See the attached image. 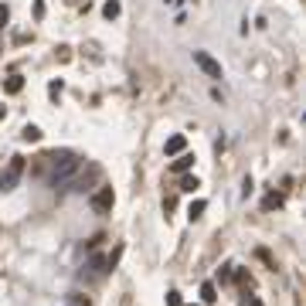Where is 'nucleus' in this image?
<instances>
[{
	"label": "nucleus",
	"instance_id": "f257e3e1",
	"mask_svg": "<svg viewBox=\"0 0 306 306\" xmlns=\"http://www.w3.org/2000/svg\"><path fill=\"white\" fill-rule=\"evenodd\" d=\"M24 177V157H11V163H7V170L0 174V191L4 194H11L17 184H21Z\"/></svg>",
	"mask_w": 306,
	"mask_h": 306
},
{
	"label": "nucleus",
	"instance_id": "f03ea898",
	"mask_svg": "<svg viewBox=\"0 0 306 306\" xmlns=\"http://www.w3.org/2000/svg\"><path fill=\"white\" fill-rule=\"evenodd\" d=\"M89 204H92V211H95V215H109V211H113V204H116L113 187H99V191L89 197Z\"/></svg>",
	"mask_w": 306,
	"mask_h": 306
},
{
	"label": "nucleus",
	"instance_id": "7ed1b4c3",
	"mask_svg": "<svg viewBox=\"0 0 306 306\" xmlns=\"http://www.w3.org/2000/svg\"><path fill=\"white\" fill-rule=\"evenodd\" d=\"M194 65L201 68L208 79H221V65H218V61L208 55V51H194Z\"/></svg>",
	"mask_w": 306,
	"mask_h": 306
},
{
	"label": "nucleus",
	"instance_id": "20e7f679",
	"mask_svg": "<svg viewBox=\"0 0 306 306\" xmlns=\"http://www.w3.org/2000/svg\"><path fill=\"white\" fill-rule=\"evenodd\" d=\"M21 89H24V79H21V75H11V79L4 82V92H7V95H17Z\"/></svg>",
	"mask_w": 306,
	"mask_h": 306
},
{
	"label": "nucleus",
	"instance_id": "39448f33",
	"mask_svg": "<svg viewBox=\"0 0 306 306\" xmlns=\"http://www.w3.org/2000/svg\"><path fill=\"white\" fill-rule=\"evenodd\" d=\"M262 208H265V211H276V208H283V194H265V197H262Z\"/></svg>",
	"mask_w": 306,
	"mask_h": 306
},
{
	"label": "nucleus",
	"instance_id": "423d86ee",
	"mask_svg": "<svg viewBox=\"0 0 306 306\" xmlns=\"http://www.w3.org/2000/svg\"><path fill=\"white\" fill-rule=\"evenodd\" d=\"M184 147H187V140H184V136H170V140H167V153H170V157H174V153H181Z\"/></svg>",
	"mask_w": 306,
	"mask_h": 306
},
{
	"label": "nucleus",
	"instance_id": "0eeeda50",
	"mask_svg": "<svg viewBox=\"0 0 306 306\" xmlns=\"http://www.w3.org/2000/svg\"><path fill=\"white\" fill-rule=\"evenodd\" d=\"M21 140H24V143H38V140H41V129H38V126H24Z\"/></svg>",
	"mask_w": 306,
	"mask_h": 306
},
{
	"label": "nucleus",
	"instance_id": "6e6552de",
	"mask_svg": "<svg viewBox=\"0 0 306 306\" xmlns=\"http://www.w3.org/2000/svg\"><path fill=\"white\" fill-rule=\"evenodd\" d=\"M191 163H194V157H191V153H184V157L174 160V170H177V174H184V170H191Z\"/></svg>",
	"mask_w": 306,
	"mask_h": 306
},
{
	"label": "nucleus",
	"instance_id": "1a4fd4ad",
	"mask_svg": "<svg viewBox=\"0 0 306 306\" xmlns=\"http://www.w3.org/2000/svg\"><path fill=\"white\" fill-rule=\"evenodd\" d=\"M119 11H123V7H119V0H109V4L102 7V14H106L109 21H113V17H119Z\"/></svg>",
	"mask_w": 306,
	"mask_h": 306
},
{
	"label": "nucleus",
	"instance_id": "9d476101",
	"mask_svg": "<svg viewBox=\"0 0 306 306\" xmlns=\"http://www.w3.org/2000/svg\"><path fill=\"white\" fill-rule=\"evenodd\" d=\"M204 208H208V204H204V201H194L191 208H187V215H191V221H197V218L204 215Z\"/></svg>",
	"mask_w": 306,
	"mask_h": 306
},
{
	"label": "nucleus",
	"instance_id": "9b49d317",
	"mask_svg": "<svg viewBox=\"0 0 306 306\" xmlns=\"http://www.w3.org/2000/svg\"><path fill=\"white\" fill-rule=\"evenodd\" d=\"M201 299H204V303H215V299H218V296H215V286H211V283L201 286Z\"/></svg>",
	"mask_w": 306,
	"mask_h": 306
},
{
	"label": "nucleus",
	"instance_id": "f8f14e48",
	"mask_svg": "<svg viewBox=\"0 0 306 306\" xmlns=\"http://www.w3.org/2000/svg\"><path fill=\"white\" fill-rule=\"evenodd\" d=\"M201 184H197V177H184L181 181V191H197Z\"/></svg>",
	"mask_w": 306,
	"mask_h": 306
},
{
	"label": "nucleus",
	"instance_id": "ddd939ff",
	"mask_svg": "<svg viewBox=\"0 0 306 306\" xmlns=\"http://www.w3.org/2000/svg\"><path fill=\"white\" fill-rule=\"evenodd\" d=\"M89 265H92L95 272H102V265H106V255H92V262H89Z\"/></svg>",
	"mask_w": 306,
	"mask_h": 306
},
{
	"label": "nucleus",
	"instance_id": "4468645a",
	"mask_svg": "<svg viewBox=\"0 0 306 306\" xmlns=\"http://www.w3.org/2000/svg\"><path fill=\"white\" fill-rule=\"evenodd\" d=\"M167 306H181V293H167Z\"/></svg>",
	"mask_w": 306,
	"mask_h": 306
},
{
	"label": "nucleus",
	"instance_id": "2eb2a0df",
	"mask_svg": "<svg viewBox=\"0 0 306 306\" xmlns=\"http://www.w3.org/2000/svg\"><path fill=\"white\" fill-rule=\"evenodd\" d=\"M58 58H61V61H68V58H72V48L61 45V48H58Z\"/></svg>",
	"mask_w": 306,
	"mask_h": 306
},
{
	"label": "nucleus",
	"instance_id": "dca6fc26",
	"mask_svg": "<svg viewBox=\"0 0 306 306\" xmlns=\"http://www.w3.org/2000/svg\"><path fill=\"white\" fill-rule=\"evenodd\" d=\"M7 17H11V11H7V7H4V4H0V27H4V24H7Z\"/></svg>",
	"mask_w": 306,
	"mask_h": 306
},
{
	"label": "nucleus",
	"instance_id": "f3484780",
	"mask_svg": "<svg viewBox=\"0 0 306 306\" xmlns=\"http://www.w3.org/2000/svg\"><path fill=\"white\" fill-rule=\"evenodd\" d=\"M68 306H89V303H85L82 296H72V299H68Z\"/></svg>",
	"mask_w": 306,
	"mask_h": 306
},
{
	"label": "nucleus",
	"instance_id": "a211bd4d",
	"mask_svg": "<svg viewBox=\"0 0 306 306\" xmlns=\"http://www.w3.org/2000/svg\"><path fill=\"white\" fill-rule=\"evenodd\" d=\"M249 306H262V303H259V299H249Z\"/></svg>",
	"mask_w": 306,
	"mask_h": 306
},
{
	"label": "nucleus",
	"instance_id": "6ab92c4d",
	"mask_svg": "<svg viewBox=\"0 0 306 306\" xmlns=\"http://www.w3.org/2000/svg\"><path fill=\"white\" fill-rule=\"evenodd\" d=\"M0 119H4V109H0Z\"/></svg>",
	"mask_w": 306,
	"mask_h": 306
}]
</instances>
